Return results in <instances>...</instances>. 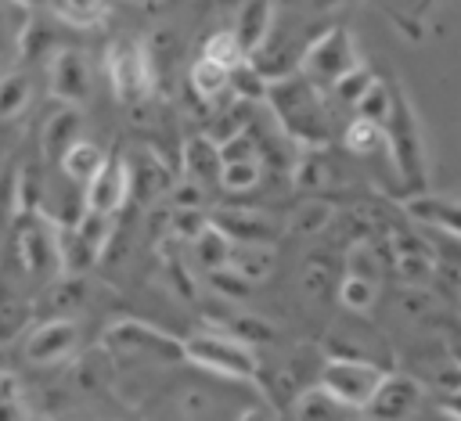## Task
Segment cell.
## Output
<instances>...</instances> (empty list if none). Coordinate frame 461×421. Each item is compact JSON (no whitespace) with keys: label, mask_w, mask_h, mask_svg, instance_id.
I'll list each match as a JSON object with an SVG mask.
<instances>
[{"label":"cell","mask_w":461,"mask_h":421,"mask_svg":"<svg viewBox=\"0 0 461 421\" xmlns=\"http://www.w3.org/2000/svg\"><path fill=\"white\" fill-rule=\"evenodd\" d=\"M220 148L198 130L184 140L180 148V169H184V180L198 184V187H209V184H220Z\"/></svg>","instance_id":"15"},{"label":"cell","mask_w":461,"mask_h":421,"mask_svg":"<svg viewBox=\"0 0 461 421\" xmlns=\"http://www.w3.org/2000/svg\"><path fill=\"white\" fill-rule=\"evenodd\" d=\"M18 263L25 270V277L50 284L61 277V263H58V241H54V227L47 219H32L18 230Z\"/></svg>","instance_id":"9"},{"label":"cell","mask_w":461,"mask_h":421,"mask_svg":"<svg viewBox=\"0 0 461 421\" xmlns=\"http://www.w3.org/2000/svg\"><path fill=\"white\" fill-rule=\"evenodd\" d=\"M47 90L65 108L83 104L86 94H90V65H86V58L79 50H72V47L54 50L50 68H47Z\"/></svg>","instance_id":"10"},{"label":"cell","mask_w":461,"mask_h":421,"mask_svg":"<svg viewBox=\"0 0 461 421\" xmlns=\"http://www.w3.org/2000/svg\"><path fill=\"white\" fill-rule=\"evenodd\" d=\"M0 421H25V407L18 399H4L0 403Z\"/></svg>","instance_id":"45"},{"label":"cell","mask_w":461,"mask_h":421,"mask_svg":"<svg viewBox=\"0 0 461 421\" xmlns=\"http://www.w3.org/2000/svg\"><path fill=\"white\" fill-rule=\"evenodd\" d=\"M202 58L205 61H212L216 68H223V72H234V68H241L249 58H245V50L238 47V40H234V32L230 29H220V32H209L205 36V43H202Z\"/></svg>","instance_id":"24"},{"label":"cell","mask_w":461,"mask_h":421,"mask_svg":"<svg viewBox=\"0 0 461 421\" xmlns=\"http://www.w3.org/2000/svg\"><path fill=\"white\" fill-rule=\"evenodd\" d=\"M403 209L418 219L429 223L436 230H447L450 237H461V202L454 198H439V194H411L403 202Z\"/></svg>","instance_id":"17"},{"label":"cell","mask_w":461,"mask_h":421,"mask_svg":"<svg viewBox=\"0 0 461 421\" xmlns=\"http://www.w3.org/2000/svg\"><path fill=\"white\" fill-rule=\"evenodd\" d=\"M227 270H234L241 281L256 284V281H263L274 270V252L270 248H259V245H230Z\"/></svg>","instance_id":"21"},{"label":"cell","mask_w":461,"mask_h":421,"mask_svg":"<svg viewBox=\"0 0 461 421\" xmlns=\"http://www.w3.org/2000/svg\"><path fill=\"white\" fill-rule=\"evenodd\" d=\"M259 176H263V162H259V158L220 166V187H223V191H234V194L252 191V187L259 184Z\"/></svg>","instance_id":"32"},{"label":"cell","mask_w":461,"mask_h":421,"mask_svg":"<svg viewBox=\"0 0 461 421\" xmlns=\"http://www.w3.org/2000/svg\"><path fill=\"white\" fill-rule=\"evenodd\" d=\"M328 223H331V205L328 202H306L292 216V230H303V234H317Z\"/></svg>","instance_id":"37"},{"label":"cell","mask_w":461,"mask_h":421,"mask_svg":"<svg viewBox=\"0 0 461 421\" xmlns=\"http://www.w3.org/2000/svg\"><path fill=\"white\" fill-rule=\"evenodd\" d=\"M184 360H191L212 374L234 378V381H256L259 378V356L230 335H209L205 331V335L184 338Z\"/></svg>","instance_id":"4"},{"label":"cell","mask_w":461,"mask_h":421,"mask_svg":"<svg viewBox=\"0 0 461 421\" xmlns=\"http://www.w3.org/2000/svg\"><path fill=\"white\" fill-rule=\"evenodd\" d=\"M50 11L72 29H97L108 18V4H94V0H54Z\"/></svg>","instance_id":"25"},{"label":"cell","mask_w":461,"mask_h":421,"mask_svg":"<svg viewBox=\"0 0 461 421\" xmlns=\"http://www.w3.org/2000/svg\"><path fill=\"white\" fill-rule=\"evenodd\" d=\"M238 421H274V410L267 403H252V407L238 410Z\"/></svg>","instance_id":"44"},{"label":"cell","mask_w":461,"mask_h":421,"mask_svg":"<svg viewBox=\"0 0 461 421\" xmlns=\"http://www.w3.org/2000/svg\"><path fill=\"white\" fill-rule=\"evenodd\" d=\"M126 198H130V162L119 151H104L97 176L83 187V209L112 219Z\"/></svg>","instance_id":"7"},{"label":"cell","mask_w":461,"mask_h":421,"mask_svg":"<svg viewBox=\"0 0 461 421\" xmlns=\"http://www.w3.org/2000/svg\"><path fill=\"white\" fill-rule=\"evenodd\" d=\"M375 79H378V76H375L367 65H360V68H353L349 76H342V79L331 86V94L339 97V104H353V108H357V104H360V97L375 86Z\"/></svg>","instance_id":"33"},{"label":"cell","mask_w":461,"mask_h":421,"mask_svg":"<svg viewBox=\"0 0 461 421\" xmlns=\"http://www.w3.org/2000/svg\"><path fill=\"white\" fill-rule=\"evenodd\" d=\"M385 374L389 371L371 363V360H324L321 374H317V385L335 403H342L346 410H364Z\"/></svg>","instance_id":"5"},{"label":"cell","mask_w":461,"mask_h":421,"mask_svg":"<svg viewBox=\"0 0 461 421\" xmlns=\"http://www.w3.org/2000/svg\"><path fill=\"white\" fill-rule=\"evenodd\" d=\"M79 133H83V115H79V108H58V112L43 122V130H40V151H43V158H47V162H61V158L68 155V148L83 140Z\"/></svg>","instance_id":"16"},{"label":"cell","mask_w":461,"mask_h":421,"mask_svg":"<svg viewBox=\"0 0 461 421\" xmlns=\"http://www.w3.org/2000/svg\"><path fill=\"white\" fill-rule=\"evenodd\" d=\"M101 162H104V151H101L97 144H90V140H79V144L68 148V155H65L58 166H61V173H65L68 180H76V184L86 187V184L97 176Z\"/></svg>","instance_id":"22"},{"label":"cell","mask_w":461,"mask_h":421,"mask_svg":"<svg viewBox=\"0 0 461 421\" xmlns=\"http://www.w3.org/2000/svg\"><path fill=\"white\" fill-rule=\"evenodd\" d=\"M104 349L112 356H130V360H162V363L184 360V338L166 335L140 320H115L104 331Z\"/></svg>","instance_id":"6"},{"label":"cell","mask_w":461,"mask_h":421,"mask_svg":"<svg viewBox=\"0 0 461 421\" xmlns=\"http://www.w3.org/2000/svg\"><path fill=\"white\" fill-rule=\"evenodd\" d=\"M227 327H230V338H238L241 345H256V342H270L274 338V327L267 324V320H259V317H234V320H227Z\"/></svg>","instance_id":"36"},{"label":"cell","mask_w":461,"mask_h":421,"mask_svg":"<svg viewBox=\"0 0 461 421\" xmlns=\"http://www.w3.org/2000/svg\"><path fill=\"white\" fill-rule=\"evenodd\" d=\"M292 421H353V410L335 403L321 385H310L292 403Z\"/></svg>","instance_id":"19"},{"label":"cell","mask_w":461,"mask_h":421,"mask_svg":"<svg viewBox=\"0 0 461 421\" xmlns=\"http://www.w3.org/2000/svg\"><path fill=\"white\" fill-rule=\"evenodd\" d=\"M353 68H360V54L353 47V36H349V29L331 25L317 40H310V47L299 54V68L295 72H303L306 83L335 86Z\"/></svg>","instance_id":"3"},{"label":"cell","mask_w":461,"mask_h":421,"mask_svg":"<svg viewBox=\"0 0 461 421\" xmlns=\"http://www.w3.org/2000/svg\"><path fill=\"white\" fill-rule=\"evenodd\" d=\"M421 403V385L411 374H385L375 396L367 399V421H407Z\"/></svg>","instance_id":"12"},{"label":"cell","mask_w":461,"mask_h":421,"mask_svg":"<svg viewBox=\"0 0 461 421\" xmlns=\"http://www.w3.org/2000/svg\"><path fill=\"white\" fill-rule=\"evenodd\" d=\"M29 104V76L7 72L0 76V119H18Z\"/></svg>","instance_id":"30"},{"label":"cell","mask_w":461,"mask_h":421,"mask_svg":"<svg viewBox=\"0 0 461 421\" xmlns=\"http://www.w3.org/2000/svg\"><path fill=\"white\" fill-rule=\"evenodd\" d=\"M29 313H32V302L0 270V342H7L11 335H18L25 327V320H29Z\"/></svg>","instance_id":"20"},{"label":"cell","mask_w":461,"mask_h":421,"mask_svg":"<svg viewBox=\"0 0 461 421\" xmlns=\"http://www.w3.org/2000/svg\"><path fill=\"white\" fill-rule=\"evenodd\" d=\"M43 198H47V187H43L40 166L36 162L22 166L11 176V216H40L43 212Z\"/></svg>","instance_id":"18"},{"label":"cell","mask_w":461,"mask_h":421,"mask_svg":"<svg viewBox=\"0 0 461 421\" xmlns=\"http://www.w3.org/2000/svg\"><path fill=\"white\" fill-rule=\"evenodd\" d=\"M79 345V327L72 317L65 320H40L32 335L25 338V356L32 363H61L76 353Z\"/></svg>","instance_id":"13"},{"label":"cell","mask_w":461,"mask_h":421,"mask_svg":"<svg viewBox=\"0 0 461 421\" xmlns=\"http://www.w3.org/2000/svg\"><path fill=\"white\" fill-rule=\"evenodd\" d=\"M191 248H194V263H198L205 273L223 270V266H227V259H230V241H227L220 230H212V227H209V230H205Z\"/></svg>","instance_id":"28"},{"label":"cell","mask_w":461,"mask_h":421,"mask_svg":"<svg viewBox=\"0 0 461 421\" xmlns=\"http://www.w3.org/2000/svg\"><path fill=\"white\" fill-rule=\"evenodd\" d=\"M375 295H378V284H367V281H357V277H346L339 284V299L346 309H357V313H367L375 306Z\"/></svg>","instance_id":"35"},{"label":"cell","mask_w":461,"mask_h":421,"mask_svg":"<svg viewBox=\"0 0 461 421\" xmlns=\"http://www.w3.org/2000/svg\"><path fill=\"white\" fill-rule=\"evenodd\" d=\"M342 144L349 155H360V158L378 155V151H385V126H375L367 119H353L342 130Z\"/></svg>","instance_id":"26"},{"label":"cell","mask_w":461,"mask_h":421,"mask_svg":"<svg viewBox=\"0 0 461 421\" xmlns=\"http://www.w3.org/2000/svg\"><path fill=\"white\" fill-rule=\"evenodd\" d=\"M267 101H270V108H274L281 130H285L288 137H295L303 148H321V144H328L324 104H321V97L313 94V86H310L299 72L288 76V79H281V83H274L270 94H267Z\"/></svg>","instance_id":"1"},{"label":"cell","mask_w":461,"mask_h":421,"mask_svg":"<svg viewBox=\"0 0 461 421\" xmlns=\"http://www.w3.org/2000/svg\"><path fill=\"white\" fill-rule=\"evenodd\" d=\"M274 18H277V7L267 4V0H249L238 7V18H234V40L238 47L245 50V58L259 54L267 43H270V32H274Z\"/></svg>","instance_id":"14"},{"label":"cell","mask_w":461,"mask_h":421,"mask_svg":"<svg viewBox=\"0 0 461 421\" xmlns=\"http://www.w3.org/2000/svg\"><path fill=\"white\" fill-rule=\"evenodd\" d=\"M378 270H382L378 248H375L371 241H353V245H349V252H346V277H357V281L378 284Z\"/></svg>","instance_id":"29"},{"label":"cell","mask_w":461,"mask_h":421,"mask_svg":"<svg viewBox=\"0 0 461 421\" xmlns=\"http://www.w3.org/2000/svg\"><path fill=\"white\" fill-rule=\"evenodd\" d=\"M209 227L220 230L230 245H259V248H270L274 237H277V223L270 216H263L259 209H234V205H223L209 216Z\"/></svg>","instance_id":"11"},{"label":"cell","mask_w":461,"mask_h":421,"mask_svg":"<svg viewBox=\"0 0 461 421\" xmlns=\"http://www.w3.org/2000/svg\"><path fill=\"white\" fill-rule=\"evenodd\" d=\"M393 248H396V259H400V255H429V259H432V248L421 245V237H414V234H396Z\"/></svg>","instance_id":"43"},{"label":"cell","mask_w":461,"mask_h":421,"mask_svg":"<svg viewBox=\"0 0 461 421\" xmlns=\"http://www.w3.org/2000/svg\"><path fill=\"white\" fill-rule=\"evenodd\" d=\"M227 76L223 68H216L212 61L198 58L191 68H187V86L194 97H202L205 104H216V97H227Z\"/></svg>","instance_id":"23"},{"label":"cell","mask_w":461,"mask_h":421,"mask_svg":"<svg viewBox=\"0 0 461 421\" xmlns=\"http://www.w3.org/2000/svg\"><path fill=\"white\" fill-rule=\"evenodd\" d=\"M227 94L238 101V104H245V101H267V94H270V83L245 61L241 68H234L230 76H227Z\"/></svg>","instance_id":"27"},{"label":"cell","mask_w":461,"mask_h":421,"mask_svg":"<svg viewBox=\"0 0 461 421\" xmlns=\"http://www.w3.org/2000/svg\"><path fill=\"white\" fill-rule=\"evenodd\" d=\"M209 284H212V291L220 295V299H230V302H238V299H245L249 295V281H241L234 270H216V273H209Z\"/></svg>","instance_id":"40"},{"label":"cell","mask_w":461,"mask_h":421,"mask_svg":"<svg viewBox=\"0 0 461 421\" xmlns=\"http://www.w3.org/2000/svg\"><path fill=\"white\" fill-rule=\"evenodd\" d=\"M385 151L396 162V173L407 187H425V140H421V122L403 94V86L393 83V112L385 119Z\"/></svg>","instance_id":"2"},{"label":"cell","mask_w":461,"mask_h":421,"mask_svg":"<svg viewBox=\"0 0 461 421\" xmlns=\"http://www.w3.org/2000/svg\"><path fill=\"white\" fill-rule=\"evenodd\" d=\"M443 410H450L457 421H461V389H450L447 399H443Z\"/></svg>","instance_id":"46"},{"label":"cell","mask_w":461,"mask_h":421,"mask_svg":"<svg viewBox=\"0 0 461 421\" xmlns=\"http://www.w3.org/2000/svg\"><path fill=\"white\" fill-rule=\"evenodd\" d=\"M249 158H259L256 140H252L249 133H238L234 140H227V144L220 148V162H223V166H230V162H249Z\"/></svg>","instance_id":"41"},{"label":"cell","mask_w":461,"mask_h":421,"mask_svg":"<svg viewBox=\"0 0 461 421\" xmlns=\"http://www.w3.org/2000/svg\"><path fill=\"white\" fill-rule=\"evenodd\" d=\"M205 230H209V216L205 212H180V209L169 212V241L194 245Z\"/></svg>","instance_id":"34"},{"label":"cell","mask_w":461,"mask_h":421,"mask_svg":"<svg viewBox=\"0 0 461 421\" xmlns=\"http://www.w3.org/2000/svg\"><path fill=\"white\" fill-rule=\"evenodd\" d=\"M166 194H169L173 209H180V212H202V205H205V187H198L191 180H173V187Z\"/></svg>","instance_id":"39"},{"label":"cell","mask_w":461,"mask_h":421,"mask_svg":"<svg viewBox=\"0 0 461 421\" xmlns=\"http://www.w3.org/2000/svg\"><path fill=\"white\" fill-rule=\"evenodd\" d=\"M76 230H79V237L101 255L104 252V245H108V237H112V219L108 216H94V212H83V219L76 223Z\"/></svg>","instance_id":"38"},{"label":"cell","mask_w":461,"mask_h":421,"mask_svg":"<svg viewBox=\"0 0 461 421\" xmlns=\"http://www.w3.org/2000/svg\"><path fill=\"white\" fill-rule=\"evenodd\" d=\"M104 68H108V83L115 90V97L122 104L130 101H140L148 90H151V79H148V61H144V47L140 43H126V40H115L104 54Z\"/></svg>","instance_id":"8"},{"label":"cell","mask_w":461,"mask_h":421,"mask_svg":"<svg viewBox=\"0 0 461 421\" xmlns=\"http://www.w3.org/2000/svg\"><path fill=\"white\" fill-rule=\"evenodd\" d=\"M396 270H400L403 281L421 284V281H429V273H432V259H429V255H400V259H396Z\"/></svg>","instance_id":"42"},{"label":"cell","mask_w":461,"mask_h":421,"mask_svg":"<svg viewBox=\"0 0 461 421\" xmlns=\"http://www.w3.org/2000/svg\"><path fill=\"white\" fill-rule=\"evenodd\" d=\"M389 112H393V86L382 83V79H375V86H371V90L360 97V104H357V119H367V122H375V126H385Z\"/></svg>","instance_id":"31"}]
</instances>
